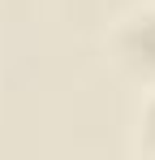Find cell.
I'll return each mask as SVG.
<instances>
[{"instance_id": "7a4b0ae2", "label": "cell", "mask_w": 155, "mask_h": 160, "mask_svg": "<svg viewBox=\"0 0 155 160\" xmlns=\"http://www.w3.org/2000/svg\"><path fill=\"white\" fill-rule=\"evenodd\" d=\"M134 152L155 156V91H142V104H138V126H134Z\"/></svg>"}, {"instance_id": "6da1fadb", "label": "cell", "mask_w": 155, "mask_h": 160, "mask_svg": "<svg viewBox=\"0 0 155 160\" xmlns=\"http://www.w3.org/2000/svg\"><path fill=\"white\" fill-rule=\"evenodd\" d=\"M103 56L116 69V78H125L138 91H155V0L125 9L108 26Z\"/></svg>"}]
</instances>
